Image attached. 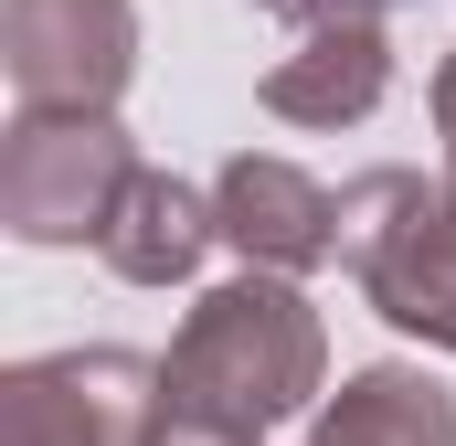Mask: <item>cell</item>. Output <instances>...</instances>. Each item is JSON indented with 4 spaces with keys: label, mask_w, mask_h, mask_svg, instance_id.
<instances>
[{
    "label": "cell",
    "mask_w": 456,
    "mask_h": 446,
    "mask_svg": "<svg viewBox=\"0 0 456 446\" xmlns=\"http://www.w3.org/2000/svg\"><path fill=\"white\" fill-rule=\"evenodd\" d=\"M319 383H330V330H319L308 287L297 277H265V266L202 287L191 319H181V340H170V361H159V404L170 415L244 425V436L308 415Z\"/></svg>",
    "instance_id": "1"
},
{
    "label": "cell",
    "mask_w": 456,
    "mask_h": 446,
    "mask_svg": "<svg viewBox=\"0 0 456 446\" xmlns=\"http://www.w3.org/2000/svg\"><path fill=\"white\" fill-rule=\"evenodd\" d=\"M340 266L393 330L456 351V213L425 170H361L340 192Z\"/></svg>",
    "instance_id": "2"
},
{
    "label": "cell",
    "mask_w": 456,
    "mask_h": 446,
    "mask_svg": "<svg viewBox=\"0 0 456 446\" xmlns=\"http://www.w3.org/2000/svg\"><path fill=\"white\" fill-rule=\"evenodd\" d=\"M138 149L117 117H11L0 138V223L21 244H107Z\"/></svg>",
    "instance_id": "3"
},
{
    "label": "cell",
    "mask_w": 456,
    "mask_h": 446,
    "mask_svg": "<svg viewBox=\"0 0 456 446\" xmlns=\"http://www.w3.org/2000/svg\"><path fill=\"white\" fill-rule=\"evenodd\" d=\"M0 64L21 117H117L138 75V11L127 0H0Z\"/></svg>",
    "instance_id": "4"
},
{
    "label": "cell",
    "mask_w": 456,
    "mask_h": 446,
    "mask_svg": "<svg viewBox=\"0 0 456 446\" xmlns=\"http://www.w3.org/2000/svg\"><path fill=\"white\" fill-rule=\"evenodd\" d=\"M159 361L138 351H43L0 372V446H149Z\"/></svg>",
    "instance_id": "5"
},
{
    "label": "cell",
    "mask_w": 456,
    "mask_h": 446,
    "mask_svg": "<svg viewBox=\"0 0 456 446\" xmlns=\"http://www.w3.org/2000/svg\"><path fill=\"white\" fill-rule=\"evenodd\" d=\"M213 223H224L233 255L265 266V277H308V266L340 255V192H319L297 160H265V149L224 160V181H213Z\"/></svg>",
    "instance_id": "6"
},
{
    "label": "cell",
    "mask_w": 456,
    "mask_h": 446,
    "mask_svg": "<svg viewBox=\"0 0 456 446\" xmlns=\"http://www.w3.org/2000/svg\"><path fill=\"white\" fill-rule=\"evenodd\" d=\"M382 96H393V32H382V21L308 32V43L276 54V75H265V107L287 117V128H361Z\"/></svg>",
    "instance_id": "7"
},
{
    "label": "cell",
    "mask_w": 456,
    "mask_h": 446,
    "mask_svg": "<svg viewBox=\"0 0 456 446\" xmlns=\"http://www.w3.org/2000/svg\"><path fill=\"white\" fill-rule=\"evenodd\" d=\"M213 244H224V223H213V192H191V181H170V170H138L96 255H107L127 287H181V277H191Z\"/></svg>",
    "instance_id": "8"
},
{
    "label": "cell",
    "mask_w": 456,
    "mask_h": 446,
    "mask_svg": "<svg viewBox=\"0 0 456 446\" xmlns=\"http://www.w3.org/2000/svg\"><path fill=\"white\" fill-rule=\"evenodd\" d=\"M308 446H456V393L436 372H414V361H371L308 425Z\"/></svg>",
    "instance_id": "9"
},
{
    "label": "cell",
    "mask_w": 456,
    "mask_h": 446,
    "mask_svg": "<svg viewBox=\"0 0 456 446\" xmlns=\"http://www.w3.org/2000/svg\"><path fill=\"white\" fill-rule=\"evenodd\" d=\"M255 11H276V21H297V32H340V21H382L393 0H255Z\"/></svg>",
    "instance_id": "10"
},
{
    "label": "cell",
    "mask_w": 456,
    "mask_h": 446,
    "mask_svg": "<svg viewBox=\"0 0 456 446\" xmlns=\"http://www.w3.org/2000/svg\"><path fill=\"white\" fill-rule=\"evenodd\" d=\"M149 446H265V436H244V425H202V415H170V404H159Z\"/></svg>",
    "instance_id": "11"
},
{
    "label": "cell",
    "mask_w": 456,
    "mask_h": 446,
    "mask_svg": "<svg viewBox=\"0 0 456 446\" xmlns=\"http://www.w3.org/2000/svg\"><path fill=\"white\" fill-rule=\"evenodd\" d=\"M436 128H446V160H456V43H446V64H436Z\"/></svg>",
    "instance_id": "12"
},
{
    "label": "cell",
    "mask_w": 456,
    "mask_h": 446,
    "mask_svg": "<svg viewBox=\"0 0 456 446\" xmlns=\"http://www.w3.org/2000/svg\"><path fill=\"white\" fill-rule=\"evenodd\" d=\"M446 213H456V160H446Z\"/></svg>",
    "instance_id": "13"
}]
</instances>
